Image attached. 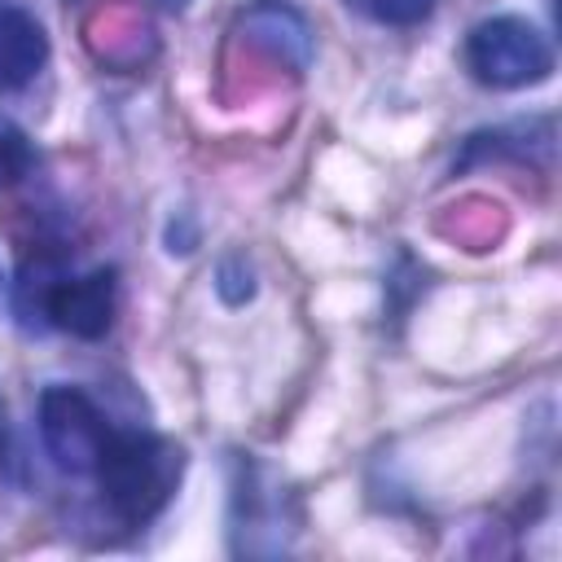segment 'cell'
Here are the masks:
<instances>
[{
  "instance_id": "9c48e42d",
  "label": "cell",
  "mask_w": 562,
  "mask_h": 562,
  "mask_svg": "<svg viewBox=\"0 0 562 562\" xmlns=\"http://www.w3.org/2000/svg\"><path fill=\"white\" fill-rule=\"evenodd\" d=\"M351 4L382 26H417L435 13V0H351Z\"/></svg>"
},
{
  "instance_id": "8fae6325",
  "label": "cell",
  "mask_w": 562,
  "mask_h": 562,
  "mask_svg": "<svg viewBox=\"0 0 562 562\" xmlns=\"http://www.w3.org/2000/svg\"><path fill=\"white\" fill-rule=\"evenodd\" d=\"M0 290H4V272H0Z\"/></svg>"
},
{
  "instance_id": "5b68a950",
  "label": "cell",
  "mask_w": 562,
  "mask_h": 562,
  "mask_svg": "<svg viewBox=\"0 0 562 562\" xmlns=\"http://www.w3.org/2000/svg\"><path fill=\"white\" fill-rule=\"evenodd\" d=\"M48 61V35L35 13L0 0V92L31 83Z\"/></svg>"
},
{
  "instance_id": "52a82bcc",
  "label": "cell",
  "mask_w": 562,
  "mask_h": 562,
  "mask_svg": "<svg viewBox=\"0 0 562 562\" xmlns=\"http://www.w3.org/2000/svg\"><path fill=\"white\" fill-rule=\"evenodd\" d=\"M31 162H35L31 136H26L9 114H0V189L18 184V180L31 171Z\"/></svg>"
},
{
  "instance_id": "8992f818",
  "label": "cell",
  "mask_w": 562,
  "mask_h": 562,
  "mask_svg": "<svg viewBox=\"0 0 562 562\" xmlns=\"http://www.w3.org/2000/svg\"><path fill=\"white\" fill-rule=\"evenodd\" d=\"M241 35L255 48H263L272 61L290 66V70H307L312 66V31L290 4H255L241 18Z\"/></svg>"
},
{
  "instance_id": "30bf717a",
  "label": "cell",
  "mask_w": 562,
  "mask_h": 562,
  "mask_svg": "<svg viewBox=\"0 0 562 562\" xmlns=\"http://www.w3.org/2000/svg\"><path fill=\"white\" fill-rule=\"evenodd\" d=\"M4 430L9 426H4V395H0V452H4Z\"/></svg>"
},
{
  "instance_id": "277c9868",
  "label": "cell",
  "mask_w": 562,
  "mask_h": 562,
  "mask_svg": "<svg viewBox=\"0 0 562 562\" xmlns=\"http://www.w3.org/2000/svg\"><path fill=\"white\" fill-rule=\"evenodd\" d=\"M119 312V272L114 268H92L83 277L61 272L44 299V325L61 329L70 338H105Z\"/></svg>"
},
{
  "instance_id": "6da1fadb",
  "label": "cell",
  "mask_w": 562,
  "mask_h": 562,
  "mask_svg": "<svg viewBox=\"0 0 562 562\" xmlns=\"http://www.w3.org/2000/svg\"><path fill=\"white\" fill-rule=\"evenodd\" d=\"M105 509L123 527L154 522L184 479V448L149 430H110L92 470Z\"/></svg>"
},
{
  "instance_id": "7a4b0ae2",
  "label": "cell",
  "mask_w": 562,
  "mask_h": 562,
  "mask_svg": "<svg viewBox=\"0 0 562 562\" xmlns=\"http://www.w3.org/2000/svg\"><path fill=\"white\" fill-rule=\"evenodd\" d=\"M465 70L483 83V88H531L544 83L553 70V44L540 26H531L518 13H496L483 18L470 35H465Z\"/></svg>"
},
{
  "instance_id": "3957f363",
  "label": "cell",
  "mask_w": 562,
  "mask_h": 562,
  "mask_svg": "<svg viewBox=\"0 0 562 562\" xmlns=\"http://www.w3.org/2000/svg\"><path fill=\"white\" fill-rule=\"evenodd\" d=\"M110 430H114V422L101 413V404L83 386L53 382L40 391V439L57 470L92 474Z\"/></svg>"
},
{
  "instance_id": "ba28073f",
  "label": "cell",
  "mask_w": 562,
  "mask_h": 562,
  "mask_svg": "<svg viewBox=\"0 0 562 562\" xmlns=\"http://www.w3.org/2000/svg\"><path fill=\"white\" fill-rule=\"evenodd\" d=\"M255 268L246 263V255H228V259H220V268H215V294L228 303V307H241V303H250L255 299Z\"/></svg>"
}]
</instances>
